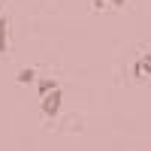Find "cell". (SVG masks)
Wrapping results in <instances>:
<instances>
[{"label":"cell","mask_w":151,"mask_h":151,"mask_svg":"<svg viewBox=\"0 0 151 151\" xmlns=\"http://www.w3.org/2000/svg\"><path fill=\"white\" fill-rule=\"evenodd\" d=\"M60 103H64V91H60V88H52L48 94L40 97V109H42L45 118H55L58 112H60Z\"/></svg>","instance_id":"1"},{"label":"cell","mask_w":151,"mask_h":151,"mask_svg":"<svg viewBox=\"0 0 151 151\" xmlns=\"http://www.w3.org/2000/svg\"><path fill=\"white\" fill-rule=\"evenodd\" d=\"M133 76L136 79H151V55H139L136 58V64H133Z\"/></svg>","instance_id":"2"},{"label":"cell","mask_w":151,"mask_h":151,"mask_svg":"<svg viewBox=\"0 0 151 151\" xmlns=\"http://www.w3.org/2000/svg\"><path fill=\"white\" fill-rule=\"evenodd\" d=\"M6 45H9V21L6 15H0V55H6Z\"/></svg>","instance_id":"3"},{"label":"cell","mask_w":151,"mask_h":151,"mask_svg":"<svg viewBox=\"0 0 151 151\" xmlns=\"http://www.w3.org/2000/svg\"><path fill=\"white\" fill-rule=\"evenodd\" d=\"M15 82H18V85H33V82H36V70H33V67H24V70H18Z\"/></svg>","instance_id":"4"},{"label":"cell","mask_w":151,"mask_h":151,"mask_svg":"<svg viewBox=\"0 0 151 151\" xmlns=\"http://www.w3.org/2000/svg\"><path fill=\"white\" fill-rule=\"evenodd\" d=\"M52 88H58V82H55V79H42V82H36V91H40V97H42V94H48Z\"/></svg>","instance_id":"5"},{"label":"cell","mask_w":151,"mask_h":151,"mask_svg":"<svg viewBox=\"0 0 151 151\" xmlns=\"http://www.w3.org/2000/svg\"><path fill=\"white\" fill-rule=\"evenodd\" d=\"M109 3H115V6H124V3H127V0H109Z\"/></svg>","instance_id":"6"},{"label":"cell","mask_w":151,"mask_h":151,"mask_svg":"<svg viewBox=\"0 0 151 151\" xmlns=\"http://www.w3.org/2000/svg\"><path fill=\"white\" fill-rule=\"evenodd\" d=\"M0 9H3V0H0Z\"/></svg>","instance_id":"7"}]
</instances>
